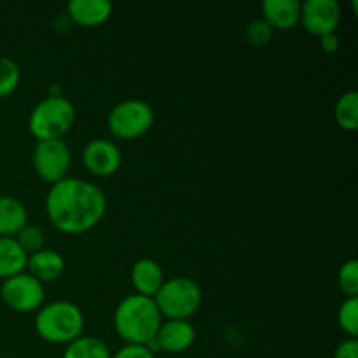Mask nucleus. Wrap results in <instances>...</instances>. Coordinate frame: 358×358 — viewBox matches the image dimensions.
Listing matches in <instances>:
<instances>
[{
	"mask_svg": "<svg viewBox=\"0 0 358 358\" xmlns=\"http://www.w3.org/2000/svg\"><path fill=\"white\" fill-rule=\"evenodd\" d=\"M107 212V198L93 182L65 177L51 185L45 196V213L52 226L65 234H84Z\"/></svg>",
	"mask_w": 358,
	"mask_h": 358,
	"instance_id": "1",
	"label": "nucleus"
},
{
	"mask_svg": "<svg viewBox=\"0 0 358 358\" xmlns=\"http://www.w3.org/2000/svg\"><path fill=\"white\" fill-rule=\"evenodd\" d=\"M161 324L163 317L154 299L138 294L124 297L114 311V329L126 345L147 346L154 341Z\"/></svg>",
	"mask_w": 358,
	"mask_h": 358,
	"instance_id": "2",
	"label": "nucleus"
},
{
	"mask_svg": "<svg viewBox=\"0 0 358 358\" xmlns=\"http://www.w3.org/2000/svg\"><path fill=\"white\" fill-rule=\"evenodd\" d=\"M35 331L51 345H70L84 332V315L70 301H55L38 310Z\"/></svg>",
	"mask_w": 358,
	"mask_h": 358,
	"instance_id": "3",
	"label": "nucleus"
},
{
	"mask_svg": "<svg viewBox=\"0 0 358 358\" xmlns=\"http://www.w3.org/2000/svg\"><path fill=\"white\" fill-rule=\"evenodd\" d=\"M76 122V107L63 94L45 96L38 101L28 117V129L37 142L59 140Z\"/></svg>",
	"mask_w": 358,
	"mask_h": 358,
	"instance_id": "4",
	"label": "nucleus"
},
{
	"mask_svg": "<svg viewBox=\"0 0 358 358\" xmlns=\"http://www.w3.org/2000/svg\"><path fill=\"white\" fill-rule=\"evenodd\" d=\"M161 317L166 320H189L203 303V294L198 283L187 276H175L164 280L154 296Z\"/></svg>",
	"mask_w": 358,
	"mask_h": 358,
	"instance_id": "5",
	"label": "nucleus"
},
{
	"mask_svg": "<svg viewBox=\"0 0 358 358\" xmlns=\"http://www.w3.org/2000/svg\"><path fill=\"white\" fill-rule=\"evenodd\" d=\"M154 124V110L147 101L128 98L115 105L107 117V126L119 140H136Z\"/></svg>",
	"mask_w": 358,
	"mask_h": 358,
	"instance_id": "6",
	"label": "nucleus"
},
{
	"mask_svg": "<svg viewBox=\"0 0 358 358\" xmlns=\"http://www.w3.org/2000/svg\"><path fill=\"white\" fill-rule=\"evenodd\" d=\"M31 166L38 178L49 185L63 180L72 166L70 147L63 138L37 142L31 150Z\"/></svg>",
	"mask_w": 358,
	"mask_h": 358,
	"instance_id": "7",
	"label": "nucleus"
},
{
	"mask_svg": "<svg viewBox=\"0 0 358 358\" xmlns=\"http://www.w3.org/2000/svg\"><path fill=\"white\" fill-rule=\"evenodd\" d=\"M0 297L9 310L16 313H31L41 310L44 304V285L30 273L23 271L3 280L0 287Z\"/></svg>",
	"mask_w": 358,
	"mask_h": 358,
	"instance_id": "8",
	"label": "nucleus"
},
{
	"mask_svg": "<svg viewBox=\"0 0 358 358\" xmlns=\"http://www.w3.org/2000/svg\"><path fill=\"white\" fill-rule=\"evenodd\" d=\"M341 21V7L336 0H306L301 3V21L306 31L317 37L336 34Z\"/></svg>",
	"mask_w": 358,
	"mask_h": 358,
	"instance_id": "9",
	"label": "nucleus"
},
{
	"mask_svg": "<svg viewBox=\"0 0 358 358\" xmlns=\"http://www.w3.org/2000/svg\"><path fill=\"white\" fill-rule=\"evenodd\" d=\"M83 163L94 177H110L122 164V154L112 140L94 138L83 149Z\"/></svg>",
	"mask_w": 358,
	"mask_h": 358,
	"instance_id": "10",
	"label": "nucleus"
},
{
	"mask_svg": "<svg viewBox=\"0 0 358 358\" xmlns=\"http://www.w3.org/2000/svg\"><path fill=\"white\" fill-rule=\"evenodd\" d=\"M196 329L189 320H164L154 343L164 353H184L194 345Z\"/></svg>",
	"mask_w": 358,
	"mask_h": 358,
	"instance_id": "11",
	"label": "nucleus"
},
{
	"mask_svg": "<svg viewBox=\"0 0 358 358\" xmlns=\"http://www.w3.org/2000/svg\"><path fill=\"white\" fill-rule=\"evenodd\" d=\"M112 6L108 0H72L66 6V16L73 24L94 28L103 24L112 16Z\"/></svg>",
	"mask_w": 358,
	"mask_h": 358,
	"instance_id": "12",
	"label": "nucleus"
},
{
	"mask_svg": "<svg viewBox=\"0 0 358 358\" xmlns=\"http://www.w3.org/2000/svg\"><path fill=\"white\" fill-rule=\"evenodd\" d=\"M65 268L66 264L63 255L59 252L52 250V248H42V250L28 255L27 273H30L42 285L62 278L63 273H65Z\"/></svg>",
	"mask_w": 358,
	"mask_h": 358,
	"instance_id": "13",
	"label": "nucleus"
},
{
	"mask_svg": "<svg viewBox=\"0 0 358 358\" xmlns=\"http://www.w3.org/2000/svg\"><path fill=\"white\" fill-rule=\"evenodd\" d=\"M262 14H264L262 20L273 30H292L301 21V2L299 0H266L262 2Z\"/></svg>",
	"mask_w": 358,
	"mask_h": 358,
	"instance_id": "14",
	"label": "nucleus"
},
{
	"mask_svg": "<svg viewBox=\"0 0 358 358\" xmlns=\"http://www.w3.org/2000/svg\"><path fill=\"white\" fill-rule=\"evenodd\" d=\"M131 283L138 296L154 299L164 283L163 268L154 259H138L131 268Z\"/></svg>",
	"mask_w": 358,
	"mask_h": 358,
	"instance_id": "15",
	"label": "nucleus"
},
{
	"mask_svg": "<svg viewBox=\"0 0 358 358\" xmlns=\"http://www.w3.org/2000/svg\"><path fill=\"white\" fill-rule=\"evenodd\" d=\"M27 224V206L13 196H0V236L14 238Z\"/></svg>",
	"mask_w": 358,
	"mask_h": 358,
	"instance_id": "16",
	"label": "nucleus"
},
{
	"mask_svg": "<svg viewBox=\"0 0 358 358\" xmlns=\"http://www.w3.org/2000/svg\"><path fill=\"white\" fill-rule=\"evenodd\" d=\"M28 255L14 238L0 236V280L20 275L27 269Z\"/></svg>",
	"mask_w": 358,
	"mask_h": 358,
	"instance_id": "17",
	"label": "nucleus"
},
{
	"mask_svg": "<svg viewBox=\"0 0 358 358\" xmlns=\"http://www.w3.org/2000/svg\"><path fill=\"white\" fill-rule=\"evenodd\" d=\"M63 358H112L110 350L101 339L93 336H80L66 345Z\"/></svg>",
	"mask_w": 358,
	"mask_h": 358,
	"instance_id": "18",
	"label": "nucleus"
},
{
	"mask_svg": "<svg viewBox=\"0 0 358 358\" xmlns=\"http://www.w3.org/2000/svg\"><path fill=\"white\" fill-rule=\"evenodd\" d=\"M336 122L345 131H357L358 128V93L346 91L338 98L334 107Z\"/></svg>",
	"mask_w": 358,
	"mask_h": 358,
	"instance_id": "19",
	"label": "nucleus"
},
{
	"mask_svg": "<svg viewBox=\"0 0 358 358\" xmlns=\"http://www.w3.org/2000/svg\"><path fill=\"white\" fill-rule=\"evenodd\" d=\"M338 325L346 336H358V297H346L338 310Z\"/></svg>",
	"mask_w": 358,
	"mask_h": 358,
	"instance_id": "20",
	"label": "nucleus"
},
{
	"mask_svg": "<svg viewBox=\"0 0 358 358\" xmlns=\"http://www.w3.org/2000/svg\"><path fill=\"white\" fill-rule=\"evenodd\" d=\"M21 80V70L14 59L0 56V98H6L16 91Z\"/></svg>",
	"mask_w": 358,
	"mask_h": 358,
	"instance_id": "21",
	"label": "nucleus"
},
{
	"mask_svg": "<svg viewBox=\"0 0 358 358\" xmlns=\"http://www.w3.org/2000/svg\"><path fill=\"white\" fill-rule=\"evenodd\" d=\"M338 285L346 297H358V261L350 259L339 268Z\"/></svg>",
	"mask_w": 358,
	"mask_h": 358,
	"instance_id": "22",
	"label": "nucleus"
},
{
	"mask_svg": "<svg viewBox=\"0 0 358 358\" xmlns=\"http://www.w3.org/2000/svg\"><path fill=\"white\" fill-rule=\"evenodd\" d=\"M14 240H16L17 245L23 248L24 254L31 255V254H35V252H38L44 248L45 238H44V233H42L41 227L27 224V226H24L23 229H21L20 233L14 236Z\"/></svg>",
	"mask_w": 358,
	"mask_h": 358,
	"instance_id": "23",
	"label": "nucleus"
},
{
	"mask_svg": "<svg viewBox=\"0 0 358 358\" xmlns=\"http://www.w3.org/2000/svg\"><path fill=\"white\" fill-rule=\"evenodd\" d=\"M273 30L264 20H254L247 27V31H245V37H247L248 44L255 45V48H264V45L269 44V41L273 38Z\"/></svg>",
	"mask_w": 358,
	"mask_h": 358,
	"instance_id": "24",
	"label": "nucleus"
},
{
	"mask_svg": "<svg viewBox=\"0 0 358 358\" xmlns=\"http://www.w3.org/2000/svg\"><path fill=\"white\" fill-rule=\"evenodd\" d=\"M112 358H156V355L143 345H124Z\"/></svg>",
	"mask_w": 358,
	"mask_h": 358,
	"instance_id": "25",
	"label": "nucleus"
},
{
	"mask_svg": "<svg viewBox=\"0 0 358 358\" xmlns=\"http://www.w3.org/2000/svg\"><path fill=\"white\" fill-rule=\"evenodd\" d=\"M334 358H358V341L357 339H345L343 343H339V346L336 348Z\"/></svg>",
	"mask_w": 358,
	"mask_h": 358,
	"instance_id": "26",
	"label": "nucleus"
},
{
	"mask_svg": "<svg viewBox=\"0 0 358 358\" xmlns=\"http://www.w3.org/2000/svg\"><path fill=\"white\" fill-rule=\"evenodd\" d=\"M320 48L324 49L327 55H334V52H338L339 49L338 35L329 34V35H324V37H320Z\"/></svg>",
	"mask_w": 358,
	"mask_h": 358,
	"instance_id": "27",
	"label": "nucleus"
},
{
	"mask_svg": "<svg viewBox=\"0 0 358 358\" xmlns=\"http://www.w3.org/2000/svg\"><path fill=\"white\" fill-rule=\"evenodd\" d=\"M0 358H2V353H0Z\"/></svg>",
	"mask_w": 358,
	"mask_h": 358,
	"instance_id": "28",
	"label": "nucleus"
}]
</instances>
